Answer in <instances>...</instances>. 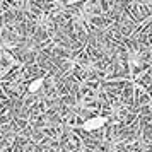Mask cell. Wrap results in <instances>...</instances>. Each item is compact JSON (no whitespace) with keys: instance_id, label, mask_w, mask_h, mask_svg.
<instances>
[{"instance_id":"6da1fadb","label":"cell","mask_w":152,"mask_h":152,"mask_svg":"<svg viewBox=\"0 0 152 152\" xmlns=\"http://www.w3.org/2000/svg\"><path fill=\"white\" fill-rule=\"evenodd\" d=\"M108 120L104 116H94V118H89V120H86L84 121V130L87 132H92V130H97V128H101V126H104V123H106Z\"/></svg>"},{"instance_id":"7a4b0ae2","label":"cell","mask_w":152,"mask_h":152,"mask_svg":"<svg viewBox=\"0 0 152 152\" xmlns=\"http://www.w3.org/2000/svg\"><path fill=\"white\" fill-rule=\"evenodd\" d=\"M41 87H43V79H34L33 82L29 84V92L34 94V92H38Z\"/></svg>"},{"instance_id":"3957f363","label":"cell","mask_w":152,"mask_h":152,"mask_svg":"<svg viewBox=\"0 0 152 152\" xmlns=\"http://www.w3.org/2000/svg\"><path fill=\"white\" fill-rule=\"evenodd\" d=\"M79 2H82V0H67V4H70V5H74V4H79Z\"/></svg>"}]
</instances>
